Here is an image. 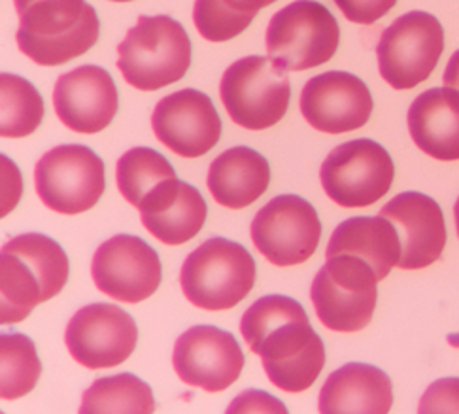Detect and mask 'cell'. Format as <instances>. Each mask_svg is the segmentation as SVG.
Segmentation results:
<instances>
[{
    "label": "cell",
    "mask_w": 459,
    "mask_h": 414,
    "mask_svg": "<svg viewBox=\"0 0 459 414\" xmlns=\"http://www.w3.org/2000/svg\"><path fill=\"white\" fill-rule=\"evenodd\" d=\"M70 265L63 246L42 233L10 239L0 251V323L23 322L61 294Z\"/></svg>",
    "instance_id": "obj_2"
},
{
    "label": "cell",
    "mask_w": 459,
    "mask_h": 414,
    "mask_svg": "<svg viewBox=\"0 0 459 414\" xmlns=\"http://www.w3.org/2000/svg\"><path fill=\"white\" fill-rule=\"evenodd\" d=\"M220 97L237 125L263 131L286 116L291 84L286 70L278 68L269 57L250 56L235 61L223 72Z\"/></svg>",
    "instance_id": "obj_8"
},
{
    "label": "cell",
    "mask_w": 459,
    "mask_h": 414,
    "mask_svg": "<svg viewBox=\"0 0 459 414\" xmlns=\"http://www.w3.org/2000/svg\"><path fill=\"white\" fill-rule=\"evenodd\" d=\"M140 220L155 239L180 246L204 227L208 207L201 191L178 178L165 180L140 205Z\"/></svg>",
    "instance_id": "obj_20"
},
{
    "label": "cell",
    "mask_w": 459,
    "mask_h": 414,
    "mask_svg": "<svg viewBox=\"0 0 459 414\" xmlns=\"http://www.w3.org/2000/svg\"><path fill=\"white\" fill-rule=\"evenodd\" d=\"M339 44L337 20L316 0H295L276 12L267 27L269 59L286 72H301L331 61Z\"/></svg>",
    "instance_id": "obj_7"
},
{
    "label": "cell",
    "mask_w": 459,
    "mask_h": 414,
    "mask_svg": "<svg viewBox=\"0 0 459 414\" xmlns=\"http://www.w3.org/2000/svg\"><path fill=\"white\" fill-rule=\"evenodd\" d=\"M15 40L40 66H59L90 51L100 32L97 10L85 0H13Z\"/></svg>",
    "instance_id": "obj_3"
},
{
    "label": "cell",
    "mask_w": 459,
    "mask_h": 414,
    "mask_svg": "<svg viewBox=\"0 0 459 414\" xmlns=\"http://www.w3.org/2000/svg\"><path fill=\"white\" fill-rule=\"evenodd\" d=\"M66 348L87 369H108L127 362L138 343L136 322L117 304H85L70 318Z\"/></svg>",
    "instance_id": "obj_13"
},
{
    "label": "cell",
    "mask_w": 459,
    "mask_h": 414,
    "mask_svg": "<svg viewBox=\"0 0 459 414\" xmlns=\"http://www.w3.org/2000/svg\"><path fill=\"white\" fill-rule=\"evenodd\" d=\"M378 282L375 269L361 258L348 254L327 258L310 287L317 318L331 331L365 330L377 309Z\"/></svg>",
    "instance_id": "obj_6"
},
{
    "label": "cell",
    "mask_w": 459,
    "mask_h": 414,
    "mask_svg": "<svg viewBox=\"0 0 459 414\" xmlns=\"http://www.w3.org/2000/svg\"><path fill=\"white\" fill-rule=\"evenodd\" d=\"M117 68L129 85L157 92L186 76L191 40L180 22L169 15H140L117 46Z\"/></svg>",
    "instance_id": "obj_4"
},
{
    "label": "cell",
    "mask_w": 459,
    "mask_h": 414,
    "mask_svg": "<svg viewBox=\"0 0 459 414\" xmlns=\"http://www.w3.org/2000/svg\"><path fill=\"white\" fill-rule=\"evenodd\" d=\"M172 366L182 383L218 393L238 381L244 352L233 333L216 326H195L176 340Z\"/></svg>",
    "instance_id": "obj_15"
},
{
    "label": "cell",
    "mask_w": 459,
    "mask_h": 414,
    "mask_svg": "<svg viewBox=\"0 0 459 414\" xmlns=\"http://www.w3.org/2000/svg\"><path fill=\"white\" fill-rule=\"evenodd\" d=\"M409 131L416 146L438 161L459 159V92L433 87L409 108Z\"/></svg>",
    "instance_id": "obj_21"
},
{
    "label": "cell",
    "mask_w": 459,
    "mask_h": 414,
    "mask_svg": "<svg viewBox=\"0 0 459 414\" xmlns=\"http://www.w3.org/2000/svg\"><path fill=\"white\" fill-rule=\"evenodd\" d=\"M40 373L42 364L30 337L23 333L0 335V395L4 401L30 393Z\"/></svg>",
    "instance_id": "obj_29"
},
{
    "label": "cell",
    "mask_w": 459,
    "mask_h": 414,
    "mask_svg": "<svg viewBox=\"0 0 459 414\" xmlns=\"http://www.w3.org/2000/svg\"><path fill=\"white\" fill-rule=\"evenodd\" d=\"M44 119V99L27 78L0 76V135L4 138H25L40 128Z\"/></svg>",
    "instance_id": "obj_26"
},
{
    "label": "cell",
    "mask_w": 459,
    "mask_h": 414,
    "mask_svg": "<svg viewBox=\"0 0 459 414\" xmlns=\"http://www.w3.org/2000/svg\"><path fill=\"white\" fill-rule=\"evenodd\" d=\"M159 142L182 157H201L221 138V118L212 99L199 89H180L159 101L152 114Z\"/></svg>",
    "instance_id": "obj_16"
},
{
    "label": "cell",
    "mask_w": 459,
    "mask_h": 414,
    "mask_svg": "<svg viewBox=\"0 0 459 414\" xmlns=\"http://www.w3.org/2000/svg\"><path fill=\"white\" fill-rule=\"evenodd\" d=\"M395 165L382 144L356 138L341 144L324 161L322 186L331 201L344 208L375 205L392 189Z\"/></svg>",
    "instance_id": "obj_10"
},
{
    "label": "cell",
    "mask_w": 459,
    "mask_h": 414,
    "mask_svg": "<svg viewBox=\"0 0 459 414\" xmlns=\"http://www.w3.org/2000/svg\"><path fill=\"white\" fill-rule=\"evenodd\" d=\"M394 405V386L382 369L346 364L333 371L320 392L322 414H387Z\"/></svg>",
    "instance_id": "obj_22"
},
{
    "label": "cell",
    "mask_w": 459,
    "mask_h": 414,
    "mask_svg": "<svg viewBox=\"0 0 459 414\" xmlns=\"http://www.w3.org/2000/svg\"><path fill=\"white\" fill-rule=\"evenodd\" d=\"M454 220H455V229H457V237H459V197L454 207Z\"/></svg>",
    "instance_id": "obj_34"
},
{
    "label": "cell",
    "mask_w": 459,
    "mask_h": 414,
    "mask_svg": "<svg viewBox=\"0 0 459 414\" xmlns=\"http://www.w3.org/2000/svg\"><path fill=\"white\" fill-rule=\"evenodd\" d=\"M91 277L104 295L136 304L159 290L163 265L157 251L144 239L116 235L97 248Z\"/></svg>",
    "instance_id": "obj_14"
},
{
    "label": "cell",
    "mask_w": 459,
    "mask_h": 414,
    "mask_svg": "<svg viewBox=\"0 0 459 414\" xmlns=\"http://www.w3.org/2000/svg\"><path fill=\"white\" fill-rule=\"evenodd\" d=\"M176 178L169 159L153 148L138 146L123 154L116 165V182L123 199L140 208L152 189L165 180Z\"/></svg>",
    "instance_id": "obj_28"
},
{
    "label": "cell",
    "mask_w": 459,
    "mask_h": 414,
    "mask_svg": "<svg viewBox=\"0 0 459 414\" xmlns=\"http://www.w3.org/2000/svg\"><path fill=\"white\" fill-rule=\"evenodd\" d=\"M348 254L365 260L384 280L399 265L403 248L399 231L384 216H356L342 222L327 244L325 258Z\"/></svg>",
    "instance_id": "obj_24"
},
{
    "label": "cell",
    "mask_w": 459,
    "mask_h": 414,
    "mask_svg": "<svg viewBox=\"0 0 459 414\" xmlns=\"http://www.w3.org/2000/svg\"><path fill=\"white\" fill-rule=\"evenodd\" d=\"M117 106L114 78L97 65H83L61 75L53 89L56 114L74 133H100L114 121Z\"/></svg>",
    "instance_id": "obj_18"
},
{
    "label": "cell",
    "mask_w": 459,
    "mask_h": 414,
    "mask_svg": "<svg viewBox=\"0 0 459 414\" xmlns=\"http://www.w3.org/2000/svg\"><path fill=\"white\" fill-rule=\"evenodd\" d=\"M276 0H195L193 23L208 42H227L250 27L261 8Z\"/></svg>",
    "instance_id": "obj_27"
},
{
    "label": "cell",
    "mask_w": 459,
    "mask_h": 414,
    "mask_svg": "<svg viewBox=\"0 0 459 414\" xmlns=\"http://www.w3.org/2000/svg\"><path fill=\"white\" fill-rule=\"evenodd\" d=\"M269 184V161L248 146L225 150L208 167V191L225 208L250 207L267 191Z\"/></svg>",
    "instance_id": "obj_23"
},
{
    "label": "cell",
    "mask_w": 459,
    "mask_h": 414,
    "mask_svg": "<svg viewBox=\"0 0 459 414\" xmlns=\"http://www.w3.org/2000/svg\"><path fill=\"white\" fill-rule=\"evenodd\" d=\"M380 216L392 220L399 231L403 254L399 269L418 271L440 260L446 246V222L440 205L429 195L404 191L384 205Z\"/></svg>",
    "instance_id": "obj_19"
},
{
    "label": "cell",
    "mask_w": 459,
    "mask_h": 414,
    "mask_svg": "<svg viewBox=\"0 0 459 414\" xmlns=\"http://www.w3.org/2000/svg\"><path fill=\"white\" fill-rule=\"evenodd\" d=\"M255 271V260L242 244L214 237L186 258L180 286L186 299L195 307L229 311L254 290Z\"/></svg>",
    "instance_id": "obj_5"
},
{
    "label": "cell",
    "mask_w": 459,
    "mask_h": 414,
    "mask_svg": "<svg viewBox=\"0 0 459 414\" xmlns=\"http://www.w3.org/2000/svg\"><path fill=\"white\" fill-rule=\"evenodd\" d=\"M443 80L446 87H452L455 92H459V49L450 57Z\"/></svg>",
    "instance_id": "obj_33"
},
{
    "label": "cell",
    "mask_w": 459,
    "mask_h": 414,
    "mask_svg": "<svg viewBox=\"0 0 459 414\" xmlns=\"http://www.w3.org/2000/svg\"><path fill=\"white\" fill-rule=\"evenodd\" d=\"M418 412H459V379L433 383L423 393Z\"/></svg>",
    "instance_id": "obj_30"
},
{
    "label": "cell",
    "mask_w": 459,
    "mask_h": 414,
    "mask_svg": "<svg viewBox=\"0 0 459 414\" xmlns=\"http://www.w3.org/2000/svg\"><path fill=\"white\" fill-rule=\"evenodd\" d=\"M250 233L255 248L273 265L291 267L314 256L322 222L303 197L278 195L255 214Z\"/></svg>",
    "instance_id": "obj_12"
},
{
    "label": "cell",
    "mask_w": 459,
    "mask_h": 414,
    "mask_svg": "<svg viewBox=\"0 0 459 414\" xmlns=\"http://www.w3.org/2000/svg\"><path fill=\"white\" fill-rule=\"evenodd\" d=\"M240 333L263 359L269 381L288 393L308 390L325 366V347L303 304L288 295L257 299L240 320Z\"/></svg>",
    "instance_id": "obj_1"
},
{
    "label": "cell",
    "mask_w": 459,
    "mask_h": 414,
    "mask_svg": "<svg viewBox=\"0 0 459 414\" xmlns=\"http://www.w3.org/2000/svg\"><path fill=\"white\" fill-rule=\"evenodd\" d=\"M445 51V29L428 12H409L387 27L377 46L380 76L399 92L426 82Z\"/></svg>",
    "instance_id": "obj_9"
},
{
    "label": "cell",
    "mask_w": 459,
    "mask_h": 414,
    "mask_svg": "<svg viewBox=\"0 0 459 414\" xmlns=\"http://www.w3.org/2000/svg\"><path fill=\"white\" fill-rule=\"evenodd\" d=\"M34 184L42 203L57 214L91 210L106 189L104 161L82 144H63L40 157Z\"/></svg>",
    "instance_id": "obj_11"
},
{
    "label": "cell",
    "mask_w": 459,
    "mask_h": 414,
    "mask_svg": "<svg viewBox=\"0 0 459 414\" xmlns=\"http://www.w3.org/2000/svg\"><path fill=\"white\" fill-rule=\"evenodd\" d=\"M112 3H133V0H112Z\"/></svg>",
    "instance_id": "obj_35"
},
{
    "label": "cell",
    "mask_w": 459,
    "mask_h": 414,
    "mask_svg": "<svg viewBox=\"0 0 459 414\" xmlns=\"http://www.w3.org/2000/svg\"><path fill=\"white\" fill-rule=\"evenodd\" d=\"M373 95L356 75L329 70L307 82L301 93V112L316 131L342 135L356 131L373 114Z\"/></svg>",
    "instance_id": "obj_17"
},
{
    "label": "cell",
    "mask_w": 459,
    "mask_h": 414,
    "mask_svg": "<svg viewBox=\"0 0 459 414\" xmlns=\"http://www.w3.org/2000/svg\"><path fill=\"white\" fill-rule=\"evenodd\" d=\"M227 412H281L286 414V405L273 398L271 393L261 390H248L242 392L238 398L229 405Z\"/></svg>",
    "instance_id": "obj_32"
},
{
    "label": "cell",
    "mask_w": 459,
    "mask_h": 414,
    "mask_svg": "<svg viewBox=\"0 0 459 414\" xmlns=\"http://www.w3.org/2000/svg\"><path fill=\"white\" fill-rule=\"evenodd\" d=\"M155 410L152 388L136 374L121 373L97 379L83 392L80 412H136L150 414Z\"/></svg>",
    "instance_id": "obj_25"
},
{
    "label": "cell",
    "mask_w": 459,
    "mask_h": 414,
    "mask_svg": "<svg viewBox=\"0 0 459 414\" xmlns=\"http://www.w3.org/2000/svg\"><path fill=\"white\" fill-rule=\"evenodd\" d=\"M334 4L348 22L373 25L397 4V0H334Z\"/></svg>",
    "instance_id": "obj_31"
}]
</instances>
